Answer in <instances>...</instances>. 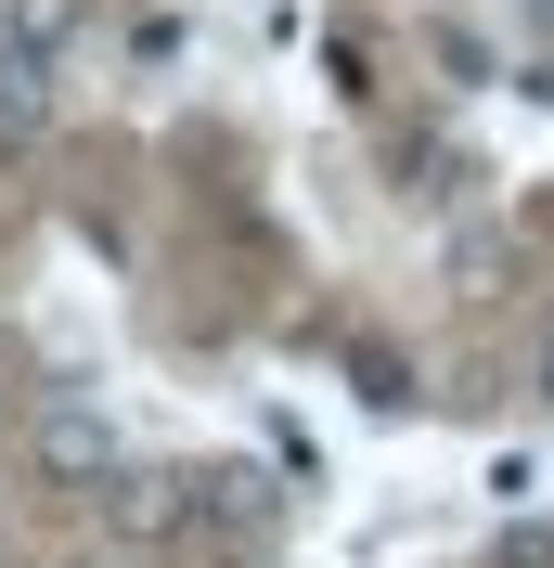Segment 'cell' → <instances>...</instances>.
<instances>
[{"label":"cell","instance_id":"cell-1","mask_svg":"<svg viewBox=\"0 0 554 568\" xmlns=\"http://www.w3.org/2000/svg\"><path fill=\"white\" fill-rule=\"evenodd\" d=\"M27 465H39V478H52V491H78V504H91V491H104V478H116V465H130V453H116V426H104V400H39V426H27Z\"/></svg>","mask_w":554,"mask_h":568},{"label":"cell","instance_id":"cell-2","mask_svg":"<svg viewBox=\"0 0 554 568\" xmlns=\"http://www.w3.org/2000/svg\"><path fill=\"white\" fill-rule=\"evenodd\" d=\"M91 504H104L116 542H181V530H194V478H155V465H116Z\"/></svg>","mask_w":554,"mask_h":568},{"label":"cell","instance_id":"cell-3","mask_svg":"<svg viewBox=\"0 0 554 568\" xmlns=\"http://www.w3.org/2000/svg\"><path fill=\"white\" fill-rule=\"evenodd\" d=\"M78 27H91V0H0V52H27V65H65Z\"/></svg>","mask_w":554,"mask_h":568},{"label":"cell","instance_id":"cell-4","mask_svg":"<svg viewBox=\"0 0 554 568\" xmlns=\"http://www.w3.org/2000/svg\"><path fill=\"white\" fill-rule=\"evenodd\" d=\"M271 478H258V465H207V478H194V530H271Z\"/></svg>","mask_w":554,"mask_h":568},{"label":"cell","instance_id":"cell-5","mask_svg":"<svg viewBox=\"0 0 554 568\" xmlns=\"http://www.w3.org/2000/svg\"><path fill=\"white\" fill-rule=\"evenodd\" d=\"M39 130H52V65L0 52V142H39Z\"/></svg>","mask_w":554,"mask_h":568},{"label":"cell","instance_id":"cell-6","mask_svg":"<svg viewBox=\"0 0 554 568\" xmlns=\"http://www.w3.org/2000/svg\"><path fill=\"white\" fill-rule=\"evenodd\" d=\"M503 568H554V530H503Z\"/></svg>","mask_w":554,"mask_h":568},{"label":"cell","instance_id":"cell-7","mask_svg":"<svg viewBox=\"0 0 554 568\" xmlns=\"http://www.w3.org/2000/svg\"><path fill=\"white\" fill-rule=\"evenodd\" d=\"M529 388H542V400H554V323H542V349H529Z\"/></svg>","mask_w":554,"mask_h":568},{"label":"cell","instance_id":"cell-8","mask_svg":"<svg viewBox=\"0 0 554 568\" xmlns=\"http://www.w3.org/2000/svg\"><path fill=\"white\" fill-rule=\"evenodd\" d=\"M529 27H542V39H554V0H529Z\"/></svg>","mask_w":554,"mask_h":568}]
</instances>
